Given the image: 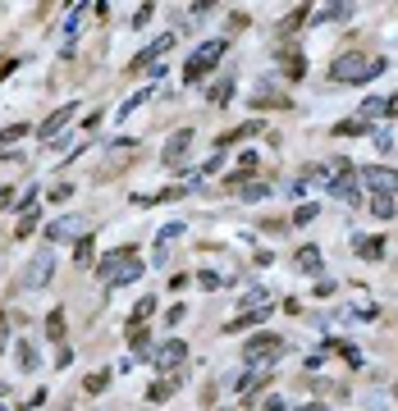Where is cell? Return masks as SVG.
I'll use <instances>...</instances> for the list:
<instances>
[{
  "instance_id": "1",
  "label": "cell",
  "mask_w": 398,
  "mask_h": 411,
  "mask_svg": "<svg viewBox=\"0 0 398 411\" xmlns=\"http://www.w3.org/2000/svg\"><path fill=\"white\" fill-rule=\"evenodd\" d=\"M142 256L133 247H119V251H105L101 261H96V279H101V288H124V283L142 279Z\"/></svg>"
},
{
  "instance_id": "2",
  "label": "cell",
  "mask_w": 398,
  "mask_h": 411,
  "mask_svg": "<svg viewBox=\"0 0 398 411\" xmlns=\"http://www.w3.org/2000/svg\"><path fill=\"white\" fill-rule=\"evenodd\" d=\"M320 188L329 192V197H339V201H348V206H357L362 201V183H357V169H353V160H344V155H329L325 165H320Z\"/></svg>"
},
{
  "instance_id": "3",
  "label": "cell",
  "mask_w": 398,
  "mask_h": 411,
  "mask_svg": "<svg viewBox=\"0 0 398 411\" xmlns=\"http://www.w3.org/2000/svg\"><path fill=\"white\" fill-rule=\"evenodd\" d=\"M385 73V60H366L362 51H348V55H339L334 64H329V78L334 83H371V78H380Z\"/></svg>"
},
{
  "instance_id": "4",
  "label": "cell",
  "mask_w": 398,
  "mask_h": 411,
  "mask_svg": "<svg viewBox=\"0 0 398 411\" xmlns=\"http://www.w3.org/2000/svg\"><path fill=\"white\" fill-rule=\"evenodd\" d=\"M284 347H288V342L279 334H261V338H252L247 347H242V361H247L252 370H270L279 357H284Z\"/></svg>"
},
{
  "instance_id": "5",
  "label": "cell",
  "mask_w": 398,
  "mask_h": 411,
  "mask_svg": "<svg viewBox=\"0 0 398 411\" xmlns=\"http://www.w3.org/2000/svg\"><path fill=\"white\" fill-rule=\"evenodd\" d=\"M225 51H229V46L220 42V37H216V42H201L197 51L188 55V64H183V83H201V78L220 64V55H225Z\"/></svg>"
},
{
  "instance_id": "6",
  "label": "cell",
  "mask_w": 398,
  "mask_h": 411,
  "mask_svg": "<svg viewBox=\"0 0 398 411\" xmlns=\"http://www.w3.org/2000/svg\"><path fill=\"white\" fill-rule=\"evenodd\" d=\"M357 183L371 188V197H394L398 192V169H390V165H362V169H357Z\"/></svg>"
},
{
  "instance_id": "7",
  "label": "cell",
  "mask_w": 398,
  "mask_h": 411,
  "mask_svg": "<svg viewBox=\"0 0 398 411\" xmlns=\"http://www.w3.org/2000/svg\"><path fill=\"white\" fill-rule=\"evenodd\" d=\"M183 361H188V342L183 338H170V342H160V347L151 352V366H156L160 375H179Z\"/></svg>"
},
{
  "instance_id": "8",
  "label": "cell",
  "mask_w": 398,
  "mask_h": 411,
  "mask_svg": "<svg viewBox=\"0 0 398 411\" xmlns=\"http://www.w3.org/2000/svg\"><path fill=\"white\" fill-rule=\"evenodd\" d=\"M51 274H55V256H51V251H37V256L28 261V270H23V283L37 292V288L51 283Z\"/></svg>"
},
{
  "instance_id": "9",
  "label": "cell",
  "mask_w": 398,
  "mask_h": 411,
  "mask_svg": "<svg viewBox=\"0 0 398 411\" xmlns=\"http://www.w3.org/2000/svg\"><path fill=\"white\" fill-rule=\"evenodd\" d=\"M46 238H51V242H78L83 238V220H78V215H60V220H51V224H46Z\"/></svg>"
},
{
  "instance_id": "10",
  "label": "cell",
  "mask_w": 398,
  "mask_h": 411,
  "mask_svg": "<svg viewBox=\"0 0 398 411\" xmlns=\"http://www.w3.org/2000/svg\"><path fill=\"white\" fill-rule=\"evenodd\" d=\"M174 42H179V37H174V32H165V37H156V42H151V46H147V51H142V55H138V60H133V73H142V68H147V73H151V64H156V60H160V55H165V51H170V46H174Z\"/></svg>"
},
{
  "instance_id": "11",
  "label": "cell",
  "mask_w": 398,
  "mask_h": 411,
  "mask_svg": "<svg viewBox=\"0 0 398 411\" xmlns=\"http://www.w3.org/2000/svg\"><path fill=\"white\" fill-rule=\"evenodd\" d=\"M179 238H183V220L165 224V229L156 233V256H151V261H156V266H170V247H174Z\"/></svg>"
},
{
  "instance_id": "12",
  "label": "cell",
  "mask_w": 398,
  "mask_h": 411,
  "mask_svg": "<svg viewBox=\"0 0 398 411\" xmlns=\"http://www.w3.org/2000/svg\"><path fill=\"white\" fill-rule=\"evenodd\" d=\"M129 160H138V142H129V137H124V142H115V155L105 160V179H110V174H119Z\"/></svg>"
},
{
  "instance_id": "13",
  "label": "cell",
  "mask_w": 398,
  "mask_h": 411,
  "mask_svg": "<svg viewBox=\"0 0 398 411\" xmlns=\"http://www.w3.org/2000/svg\"><path fill=\"white\" fill-rule=\"evenodd\" d=\"M188 142H192V129H179V133L170 137V146H165V155H160V160H165V165H179L183 155H188Z\"/></svg>"
},
{
  "instance_id": "14",
  "label": "cell",
  "mask_w": 398,
  "mask_h": 411,
  "mask_svg": "<svg viewBox=\"0 0 398 411\" xmlns=\"http://www.w3.org/2000/svg\"><path fill=\"white\" fill-rule=\"evenodd\" d=\"M69 114H74V105H60L55 114H46V124L37 129V137H55V133L64 129V124H69Z\"/></svg>"
},
{
  "instance_id": "15",
  "label": "cell",
  "mask_w": 398,
  "mask_h": 411,
  "mask_svg": "<svg viewBox=\"0 0 398 411\" xmlns=\"http://www.w3.org/2000/svg\"><path fill=\"white\" fill-rule=\"evenodd\" d=\"M307 18H312V9H307V5H298L293 14H284V18H279V37H293L298 28L307 23Z\"/></svg>"
},
{
  "instance_id": "16",
  "label": "cell",
  "mask_w": 398,
  "mask_h": 411,
  "mask_svg": "<svg viewBox=\"0 0 398 411\" xmlns=\"http://www.w3.org/2000/svg\"><path fill=\"white\" fill-rule=\"evenodd\" d=\"M362 261H385V238H357L353 242Z\"/></svg>"
},
{
  "instance_id": "17",
  "label": "cell",
  "mask_w": 398,
  "mask_h": 411,
  "mask_svg": "<svg viewBox=\"0 0 398 411\" xmlns=\"http://www.w3.org/2000/svg\"><path fill=\"white\" fill-rule=\"evenodd\" d=\"M266 384H270V370H247V375L238 379V388H242V393H261Z\"/></svg>"
},
{
  "instance_id": "18",
  "label": "cell",
  "mask_w": 398,
  "mask_h": 411,
  "mask_svg": "<svg viewBox=\"0 0 398 411\" xmlns=\"http://www.w3.org/2000/svg\"><path fill=\"white\" fill-rule=\"evenodd\" d=\"M284 78L288 83H298V78H307V60L298 51H284Z\"/></svg>"
},
{
  "instance_id": "19",
  "label": "cell",
  "mask_w": 398,
  "mask_h": 411,
  "mask_svg": "<svg viewBox=\"0 0 398 411\" xmlns=\"http://www.w3.org/2000/svg\"><path fill=\"white\" fill-rule=\"evenodd\" d=\"M293 266H298V270H307V274H316V270H320V247H298Z\"/></svg>"
},
{
  "instance_id": "20",
  "label": "cell",
  "mask_w": 398,
  "mask_h": 411,
  "mask_svg": "<svg viewBox=\"0 0 398 411\" xmlns=\"http://www.w3.org/2000/svg\"><path fill=\"white\" fill-rule=\"evenodd\" d=\"M129 347H133V352H156V347H151L147 325H129Z\"/></svg>"
},
{
  "instance_id": "21",
  "label": "cell",
  "mask_w": 398,
  "mask_h": 411,
  "mask_svg": "<svg viewBox=\"0 0 398 411\" xmlns=\"http://www.w3.org/2000/svg\"><path fill=\"white\" fill-rule=\"evenodd\" d=\"M348 14H353L348 5H320V9H312L316 23H334V18H348Z\"/></svg>"
},
{
  "instance_id": "22",
  "label": "cell",
  "mask_w": 398,
  "mask_h": 411,
  "mask_svg": "<svg viewBox=\"0 0 398 411\" xmlns=\"http://www.w3.org/2000/svg\"><path fill=\"white\" fill-rule=\"evenodd\" d=\"M74 261H78V266H92V261H96V242L87 238V233L74 242Z\"/></svg>"
},
{
  "instance_id": "23",
  "label": "cell",
  "mask_w": 398,
  "mask_h": 411,
  "mask_svg": "<svg viewBox=\"0 0 398 411\" xmlns=\"http://www.w3.org/2000/svg\"><path fill=\"white\" fill-rule=\"evenodd\" d=\"M46 338L64 342V311H51V316H46Z\"/></svg>"
},
{
  "instance_id": "24",
  "label": "cell",
  "mask_w": 398,
  "mask_h": 411,
  "mask_svg": "<svg viewBox=\"0 0 398 411\" xmlns=\"http://www.w3.org/2000/svg\"><path fill=\"white\" fill-rule=\"evenodd\" d=\"M105 384H110V375H105V370H92V375L83 379V393L96 398V393H105Z\"/></svg>"
},
{
  "instance_id": "25",
  "label": "cell",
  "mask_w": 398,
  "mask_h": 411,
  "mask_svg": "<svg viewBox=\"0 0 398 411\" xmlns=\"http://www.w3.org/2000/svg\"><path fill=\"white\" fill-rule=\"evenodd\" d=\"M83 14H87V5H78L69 14V28H64V37H69V42H64V51H74V42H78V23H83Z\"/></svg>"
},
{
  "instance_id": "26",
  "label": "cell",
  "mask_w": 398,
  "mask_h": 411,
  "mask_svg": "<svg viewBox=\"0 0 398 411\" xmlns=\"http://www.w3.org/2000/svg\"><path fill=\"white\" fill-rule=\"evenodd\" d=\"M229 92H234V83H229V78H220V83L216 87H211V105H216V110H220V105H229Z\"/></svg>"
},
{
  "instance_id": "27",
  "label": "cell",
  "mask_w": 398,
  "mask_h": 411,
  "mask_svg": "<svg viewBox=\"0 0 398 411\" xmlns=\"http://www.w3.org/2000/svg\"><path fill=\"white\" fill-rule=\"evenodd\" d=\"M197 279H201V288H229V283H234V274H216V270H201Z\"/></svg>"
},
{
  "instance_id": "28",
  "label": "cell",
  "mask_w": 398,
  "mask_h": 411,
  "mask_svg": "<svg viewBox=\"0 0 398 411\" xmlns=\"http://www.w3.org/2000/svg\"><path fill=\"white\" fill-rule=\"evenodd\" d=\"M151 316H156V297H142L138 306H133V325H147Z\"/></svg>"
},
{
  "instance_id": "29",
  "label": "cell",
  "mask_w": 398,
  "mask_h": 411,
  "mask_svg": "<svg viewBox=\"0 0 398 411\" xmlns=\"http://www.w3.org/2000/svg\"><path fill=\"white\" fill-rule=\"evenodd\" d=\"M18 137H28V124H9V129H0V151H5V146H14Z\"/></svg>"
},
{
  "instance_id": "30",
  "label": "cell",
  "mask_w": 398,
  "mask_h": 411,
  "mask_svg": "<svg viewBox=\"0 0 398 411\" xmlns=\"http://www.w3.org/2000/svg\"><path fill=\"white\" fill-rule=\"evenodd\" d=\"M170 393H174V379H156V384L147 388V403H165Z\"/></svg>"
},
{
  "instance_id": "31",
  "label": "cell",
  "mask_w": 398,
  "mask_h": 411,
  "mask_svg": "<svg viewBox=\"0 0 398 411\" xmlns=\"http://www.w3.org/2000/svg\"><path fill=\"white\" fill-rule=\"evenodd\" d=\"M371 215L375 220H394V197H371Z\"/></svg>"
},
{
  "instance_id": "32",
  "label": "cell",
  "mask_w": 398,
  "mask_h": 411,
  "mask_svg": "<svg viewBox=\"0 0 398 411\" xmlns=\"http://www.w3.org/2000/svg\"><path fill=\"white\" fill-rule=\"evenodd\" d=\"M380 114H385V101H366V105H362V114H357V119H362L366 129H371V124L380 119Z\"/></svg>"
},
{
  "instance_id": "33",
  "label": "cell",
  "mask_w": 398,
  "mask_h": 411,
  "mask_svg": "<svg viewBox=\"0 0 398 411\" xmlns=\"http://www.w3.org/2000/svg\"><path fill=\"white\" fill-rule=\"evenodd\" d=\"M329 352H339L344 361H353V366H362V352L353 347V342H329Z\"/></svg>"
},
{
  "instance_id": "34",
  "label": "cell",
  "mask_w": 398,
  "mask_h": 411,
  "mask_svg": "<svg viewBox=\"0 0 398 411\" xmlns=\"http://www.w3.org/2000/svg\"><path fill=\"white\" fill-rule=\"evenodd\" d=\"M37 366V347L33 342H18V370H33Z\"/></svg>"
},
{
  "instance_id": "35",
  "label": "cell",
  "mask_w": 398,
  "mask_h": 411,
  "mask_svg": "<svg viewBox=\"0 0 398 411\" xmlns=\"http://www.w3.org/2000/svg\"><path fill=\"white\" fill-rule=\"evenodd\" d=\"M316 215H320V210L307 201V206H298V210H293V220H288V224H316Z\"/></svg>"
},
{
  "instance_id": "36",
  "label": "cell",
  "mask_w": 398,
  "mask_h": 411,
  "mask_svg": "<svg viewBox=\"0 0 398 411\" xmlns=\"http://www.w3.org/2000/svg\"><path fill=\"white\" fill-rule=\"evenodd\" d=\"M334 133L339 137H357V133H366V124L362 119H344V124H334Z\"/></svg>"
},
{
  "instance_id": "37",
  "label": "cell",
  "mask_w": 398,
  "mask_h": 411,
  "mask_svg": "<svg viewBox=\"0 0 398 411\" xmlns=\"http://www.w3.org/2000/svg\"><path fill=\"white\" fill-rule=\"evenodd\" d=\"M37 229V210H28L23 220H18V229H14V238H28V233Z\"/></svg>"
},
{
  "instance_id": "38",
  "label": "cell",
  "mask_w": 398,
  "mask_h": 411,
  "mask_svg": "<svg viewBox=\"0 0 398 411\" xmlns=\"http://www.w3.org/2000/svg\"><path fill=\"white\" fill-rule=\"evenodd\" d=\"M151 14H156V9H151V5H142V9H138V14H133V28H142V23H147V18H151Z\"/></svg>"
},
{
  "instance_id": "39",
  "label": "cell",
  "mask_w": 398,
  "mask_h": 411,
  "mask_svg": "<svg viewBox=\"0 0 398 411\" xmlns=\"http://www.w3.org/2000/svg\"><path fill=\"white\" fill-rule=\"evenodd\" d=\"M242 302H247V306H252V302H257V306H266V288H252V292H247V297H242Z\"/></svg>"
},
{
  "instance_id": "40",
  "label": "cell",
  "mask_w": 398,
  "mask_h": 411,
  "mask_svg": "<svg viewBox=\"0 0 398 411\" xmlns=\"http://www.w3.org/2000/svg\"><path fill=\"white\" fill-rule=\"evenodd\" d=\"M375 146H380V151H394V137L380 129V133H375Z\"/></svg>"
},
{
  "instance_id": "41",
  "label": "cell",
  "mask_w": 398,
  "mask_h": 411,
  "mask_svg": "<svg viewBox=\"0 0 398 411\" xmlns=\"http://www.w3.org/2000/svg\"><path fill=\"white\" fill-rule=\"evenodd\" d=\"M69 192H74V183H60V188L51 192V201H69Z\"/></svg>"
},
{
  "instance_id": "42",
  "label": "cell",
  "mask_w": 398,
  "mask_h": 411,
  "mask_svg": "<svg viewBox=\"0 0 398 411\" xmlns=\"http://www.w3.org/2000/svg\"><path fill=\"white\" fill-rule=\"evenodd\" d=\"M60 366H64V370L74 366V347H69V342H60Z\"/></svg>"
},
{
  "instance_id": "43",
  "label": "cell",
  "mask_w": 398,
  "mask_h": 411,
  "mask_svg": "<svg viewBox=\"0 0 398 411\" xmlns=\"http://www.w3.org/2000/svg\"><path fill=\"white\" fill-rule=\"evenodd\" d=\"M279 411H325V403H298V407H279Z\"/></svg>"
},
{
  "instance_id": "44",
  "label": "cell",
  "mask_w": 398,
  "mask_h": 411,
  "mask_svg": "<svg viewBox=\"0 0 398 411\" xmlns=\"http://www.w3.org/2000/svg\"><path fill=\"white\" fill-rule=\"evenodd\" d=\"M385 114H390V119H398V92L390 96V101H385Z\"/></svg>"
},
{
  "instance_id": "45",
  "label": "cell",
  "mask_w": 398,
  "mask_h": 411,
  "mask_svg": "<svg viewBox=\"0 0 398 411\" xmlns=\"http://www.w3.org/2000/svg\"><path fill=\"white\" fill-rule=\"evenodd\" d=\"M14 68H18V60H5V64H0V83H5V78L14 73Z\"/></svg>"
},
{
  "instance_id": "46",
  "label": "cell",
  "mask_w": 398,
  "mask_h": 411,
  "mask_svg": "<svg viewBox=\"0 0 398 411\" xmlns=\"http://www.w3.org/2000/svg\"><path fill=\"white\" fill-rule=\"evenodd\" d=\"M9 201H14V188H0V210H5Z\"/></svg>"
},
{
  "instance_id": "47",
  "label": "cell",
  "mask_w": 398,
  "mask_h": 411,
  "mask_svg": "<svg viewBox=\"0 0 398 411\" xmlns=\"http://www.w3.org/2000/svg\"><path fill=\"white\" fill-rule=\"evenodd\" d=\"M5 338H9V334H5V316H0V347H5Z\"/></svg>"
},
{
  "instance_id": "48",
  "label": "cell",
  "mask_w": 398,
  "mask_h": 411,
  "mask_svg": "<svg viewBox=\"0 0 398 411\" xmlns=\"http://www.w3.org/2000/svg\"><path fill=\"white\" fill-rule=\"evenodd\" d=\"M5 393H9V388H5V384H0V398H5Z\"/></svg>"
},
{
  "instance_id": "49",
  "label": "cell",
  "mask_w": 398,
  "mask_h": 411,
  "mask_svg": "<svg viewBox=\"0 0 398 411\" xmlns=\"http://www.w3.org/2000/svg\"><path fill=\"white\" fill-rule=\"evenodd\" d=\"M394 403H398V384H394Z\"/></svg>"
}]
</instances>
